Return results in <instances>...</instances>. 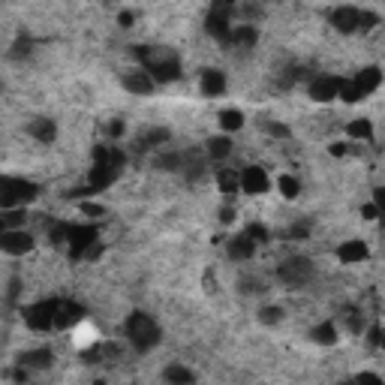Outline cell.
<instances>
[{"mask_svg":"<svg viewBox=\"0 0 385 385\" xmlns=\"http://www.w3.org/2000/svg\"><path fill=\"white\" fill-rule=\"evenodd\" d=\"M124 335H126V343H130L136 352H151L153 346L160 343L163 331H160L157 322H153V316H148V313H142V310H136V313L126 316Z\"/></svg>","mask_w":385,"mask_h":385,"instance_id":"6da1fadb","label":"cell"},{"mask_svg":"<svg viewBox=\"0 0 385 385\" xmlns=\"http://www.w3.org/2000/svg\"><path fill=\"white\" fill-rule=\"evenodd\" d=\"M36 196H40V187L28 181V178H12V175L0 178V205H4V211L24 208V205L33 202Z\"/></svg>","mask_w":385,"mask_h":385,"instance_id":"7a4b0ae2","label":"cell"},{"mask_svg":"<svg viewBox=\"0 0 385 385\" xmlns=\"http://www.w3.org/2000/svg\"><path fill=\"white\" fill-rule=\"evenodd\" d=\"M313 259H307V256H289L277 265V277L280 283L289 286V289H304L307 283L313 280Z\"/></svg>","mask_w":385,"mask_h":385,"instance_id":"3957f363","label":"cell"},{"mask_svg":"<svg viewBox=\"0 0 385 385\" xmlns=\"http://www.w3.org/2000/svg\"><path fill=\"white\" fill-rule=\"evenodd\" d=\"M58 307L60 301H36L31 307H24V325L31 331H48V328H58Z\"/></svg>","mask_w":385,"mask_h":385,"instance_id":"277c9868","label":"cell"},{"mask_svg":"<svg viewBox=\"0 0 385 385\" xmlns=\"http://www.w3.org/2000/svg\"><path fill=\"white\" fill-rule=\"evenodd\" d=\"M99 238H97V229L94 226H82V223H70L67 229V247L72 259H85L87 247H94Z\"/></svg>","mask_w":385,"mask_h":385,"instance_id":"5b68a950","label":"cell"},{"mask_svg":"<svg viewBox=\"0 0 385 385\" xmlns=\"http://www.w3.org/2000/svg\"><path fill=\"white\" fill-rule=\"evenodd\" d=\"M268 190H271V178H268L262 166L241 169V192H247V196H265Z\"/></svg>","mask_w":385,"mask_h":385,"instance_id":"8992f818","label":"cell"},{"mask_svg":"<svg viewBox=\"0 0 385 385\" xmlns=\"http://www.w3.org/2000/svg\"><path fill=\"white\" fill-rule=\"evenodd\" d=\"M340 85H343V79H337V75H316L310 87H307V94L316 102H331L340 97Z\"/></svg>","mask_w":385,"mask_h":385,"instance_id":"52a82bcc","label":"cell"},{"mask_svg":"<svg viewBox=\"0 0 385 385\" xmlns=\"http://www.w3.org/2000/svg\"><path fill=\"white\" fill-rule=\"evenodd\" d=\"M118 175H121L118 166H112V163H94L91 172H87V187H91V192L97 196L99 190H106V187H112L114 181H118Z\"/></svg>","mask_w":385,"mask_h":385,"instance_id":"ba28073f","label":"cell"},{"mask_svg":"<svg viewBox=\"0 0 385 385\" xmlns=\"http://www.w3.org/2000/svg\"><path fill=\"white\" fill-rule=\"evenodd\" d=\"M33 235L24 232V229H16V232H4L0 235V250H4L6 256H24L33 250Z\"/></svg>","mask_w":385,"mask_h":385,"instance_id":"9c48e42d","label":"cell"},{"mask_svg":"<svg viewBox=\"0 0 385 385\" xmlns=\"http://www.w3.org/2000/svg\"><path fill=\"white\" fill-rule=\"evenodd\" d=\"M331 24H335L340 33L362 31V9L358 6H337L335 12H331Z\"/></svg>","mask_w":385,"mask_h":385,"instance_id":"30bf717a","label":"cell"},{"mask_svg":"<svg viewBox=\"0 0 385 385\" xmlns=\"http://www.w3.org/2000/svg\"><path fill=\"white\" fill-rule=\"evenodd\" d=\"M367 256H370V250H367V244L362 238H349V241H343L337 247V259L343 265H362Z\"/></svg>","mask_w":385,"mask_h":385,"instance_id":"8fae6325","label":"cell"},{"mask_svg":"<svg viewBox=\"0 0 385 385\" xmlns=\"http://www.w3.org/2000/svg\"><path fill=\"white\" fill-rule=\"evenodd\" d=\"M85 322V307L75 301H60L58 307V328L60 331H72Z\"/></svg>","mask_w":385,"mask_h":385,"instance_id":"7c38bea8","label":"cell"},{"mask_svg":"<svg viewBox=\"0 0 385 385\" xmlns=\"http://www.w3.org/2000/svg\"><path fill=\"white\" fill-rule=\"evenodd\" d=\"M226 253H229V259H232V262H247V259H253V256H256V241L247 232H241L235 238H229Z\"/></svg>","mask_w":385,"mask_h":385,"instance_id":"4fadbf2b","label":"cell"},{"mask_svg":"<svg viewBox=\"0 0 385 385\" xmlns=\"http://www.w3.org/2000/svg\"><path fill=\"white\" fill-rule=\"evenodd\" d=\"M124 87L136 97H148L153 87H157V82H153L145 70H130V72H124Z\"/></svg>","mask_w":385,"mask_h":385,"instance_id":"5bb4252c","label":"cell"},{"mask_svg":"<svg viewBox=\"0 0 385 385\" xmlns=\"http://www.w3.org/2000/svg\"><path fill=\"white\" fill-rule=\"evenodd\" d=\"M51 362H55V352H51L48 346L28 349L18 355V367H24V370H45V367H51Z\"/></svg>","mask_w":385,"mask_h":385,"instance_id":"9a60e30c","label":"cell"},{"mask_svg":"<svg viewBox=\"0 0 385 385\" xmlns=\"http://www.w3.org/2000/svg\"><path fill=\"white\" fill-rule=\"evenodd\" d=\"M199 87L205 97H223L226 94V72L220 70H205L202 79H199Z\"/></svg>","mask_w":385,"mask_h":385,"instance_id":"2e32d148","label":"cell"},{"mask_svg":"<svg viewBox=\"0 0 385 385\" xmlns=\"http://www.w3.org/2000/svg\"><path fill=\"white\" fill-rule=\"evenodd\" d=\"M169 139H172V133L166 130V126H151V130H145L142 136L136 139V151H153V148L166 145Z\"/></svg>","mask_w":385,"mask_h":385,"instance_id":"e0dca14e","label":"cell"},{"mask_svg":"<svg viewBox=\"0 0 385 385\" xmlns=\"http://www.w3.org/2000/svg\"><path fill=\"white\" fill-rule=\"evenodd\" d=\"M28 133H31L40 145H51V142L58 139V124L48 121V118H36V121L28 124Z\"/></svg>","mask_w":385,"mask_h":385,"instance_id":"ac0fdd59","label":"cell"},{"mask_svg":"<svg viewBox=\"0 0 385 385\" xmlns=\"http://www.w3.org/2000/svg\"><path fill=\"white\" fill-rule=\"evenodd\" d=\"M259 43V31L253 24H235L232 28V36H229V45L232 48H253Z\"/></svg>","mask_w":385,"mask_h":385,"instance_id":"d6986e66","label":"cell"},{"mask_svg":"<svg viewBox=\"0 0 385 385\" xmlns=\"http://www.w3.org/2000/svg\"><path fill=\"white\" fill-rule=\"evenodd\" d=\"M337 335H340V328H337V322H331V319H328V322H319V325L310 328V340L319 343V346H335Z\"/></svg>","mask_w":385,"mask_h":385,"instance_id":"ffe728a7","label":"cell"},{"mask_svg":"<svg viewBox=\"0 0 385 385\" xmlns=\"http://www.w3.org/2000/svg\"><path fill=\"white\" fill-rule=\"evenodd\" d=\"M163 379L169 385H196V376H192V370L184 367V364H169L163 370Z\"/></svg>","mask_w":385,"mask_h":385,"instance_id":"44dd1931","label":"cell"},{"mask_svg":"<svg viewBox=\"0 0 385 385\" xmlns=\"http://www.w3.org/2000/svg\"><path fill=\"white\" fill-rule=\"evenodd\" d=\"M346 136L355 139V142H370V139H374V124L367 118H355L346 124Z\"/></svg>","mask_w":385,"mask_h":385,"instance_id":"7402d4cb","label":"cell"},{"mask_svg":"<svg viewBox=\"0 0 385 385\" xmlns=\"http://www.w3.org/2000/svg\"><path fill=\"white\" fill-rule=\"evenodd\" d=\"M205 153H208L211 160H226L229 153H232V139H229V136H214V139H208V145H205Z\"/></svg>","mask_w":385,"mask_h":385,"instance_id":"603a6c76","label":"cell"},{"mask_svg":"<svg viewBox=\"0 0 385 385\" xmlns=\"http://www.w3.org/2000/svg\"><path fill=\"white\" fill-rule=\"evenodd\" d=\"M217 124H220V130L235 133V130H241V126H244V114L238 109H223L220 118H217Z\"/></svg>","mask_w":385,"mask_h":385,"instance_id":"cb8c5ba5","label":"cell"},{"mask_svg":"<svg viewBox=\"0 0 385 385\" xmlns=\"http://www.w3.org/2000/svg\"><path fill=\"white\" fill-rule=\"evenodd\" d=\"M97 328H91V325H79V328H72V340H75V346L79 349H87V346H97Z\"/></svg>","mask_w":385,"mask_h":385,"instance_id":"d4e9b609","label":"cell"},{"mask_svg":"<svg viewBox=\"0 0 385 385\" xmlns=\"http://www.w3.org/2000/svg\"><path fill=\"white\" fill-rule=\"evenodd\" d=\"M24 220H28V211H24V208H9V211H4V232H16V229H24Z\"/></svg>","mask_w":385,"mask_h":385,"instance_id":"484cf974","label":"cell"},{"mask_svg":"<svg viewBox=\"0 0 385 385\" xmlns=\"http://www.w3.org/2000/svg\"><path fill=\"white\" fill-rule=\"evenodd\" d=\"M277 187H280V192H283L286 199H298V192H301L298 178H292V175H283V178H280Z\"/></svg>","mask_w":385,"mask_h":385,"instance_id":"4316f807","label":"cell"},{"mask_svg":"<svg viewBox=\"0 0 385 385\" xmlns=\"http://www.w3.org/2000/svg\"><path fill=\"white\" fill-rule=\"evenodd\" d=\"M259 319L265 325H277L280 319H283V310H280L277 304H268V307H262V310H259Z\"/></svg>","mask_w":385,"mask_h":385,"instance_id":"83f0119b","label":"cell"},{"mask_svg":"<svg viewBox=\"0 0 385 385\" xmlns=\"http://www.w3.org/2000/svg\"><path fill=\"white\" fill-rule=\"evenodd\" d=\"M244 232H247L256 244H268V238H271V232H268V229H265L262 223H250L247 229H244Z\"/></svg>","mask_w":385,"mask_h":385,"instance_id":"f1b7e54d","label":"cell"},{"mask_svg":"<svg viewBox=\"0 0 385 385\" xmlns=\"http://www.w3.org/2000/svg\"><path fill=\"white\" fill-rule=\"evenodd\" d=\"M355 385H385V379L374 370H362V374H355Z\"/></svg>","mask_w":385,"mask_h":385,"instance_id":"f546056e","label":"cell"},{"mask_svg":"<svg viewBox=\"0 0 385 385\" xmlns=\"http://www.w3.org/2000/svg\"><path fill=\"white\" fill-rule=\"evenodd\" d=\"M82 214H87V217H94V220H97V217L106 214V208H102L99 202H82Z\"/></svg>","mask_w":385,"mask_h":385,"instance_id":"4dcf8cb0","label":"cell"},{"mask_svg":"<svg viewBox=\"0 0 385 385\" xmlns=\"http://www.w3.org/2000/svg\"><path fill=\"white\" fill-rule=\"evenodd\" d=\"M268 133H271L274 139H289V126H286V124L271 121V124H268Z\"/></svg>","mask_w":385,"mask_h":385,"instance_id":"1f68e13d","label":"cell"},{"mask_svg":"<svg viewBox=\"0 0 385 385\" xmlns=\"http://www.w3.org/2000/svg\"><path fill=\"white\" fill-rule=\"evenodd\" d=\"M367 337H370V343H376L379 349H385V328H370Z\"/></svg>","mask_w":385,"mask_h":385,"instance_id":"d6a6232c","label":"cell"},{"mask_svg":"<svg viewBox=\"0 0 385 385\" xmlns=\"http://www.w3.org/2000/svg\"><path fill=\"white\" fill-rule=\"evenodd\" d=\"M374 205L379 208V217H382V223H385V187H379V190L374 192Z\"/></svg>","mask_w":385,"mask_h":385,"instance_id":"836d02e7","label":"cell"},{"mask_svg":"<svg viewBox=\"0 0 385 385\" xmlns=\"http://www.w3.org/2000/svg\"><path fill=\"white\" fill-rule=\"evenodd\" d=\"M362 217H364V220H379V208L370 202V205H364V208H362Z\"/></svg>","mask_w":385,"mask_h":385,"instance_id":"e575fe53","label":"cell"},{"mask_svg":"<svg viewBox=\"0 0 385 385\" xmlns=\"http://www.w3.org/2000/svg\"><path fill=\"white\" fill-rule=\"evenodd\" d=\"M124 130H126V124H124V121H112V124H109V136H112V139L124 136Z\"/></svg>","mask_w":385,"mask_h":385,"instance_id":"d590c367","label":"cell"},{"mask_svg":"<svg viewBox=\"0 0 385 385\" xmlns=\"http://www.w3.org/2000/svg\"><path fill=\"white\" fill-rule=\"evenodd\" d=\"M133 21H136V16H133V12H121V16H118V24H121V28H133Z\"/></svg>","mask_w":385,"mask_h":385,"instance_id":"8d00e7d4","label":"cell"},{"mask_svg":"<svg viewBox=\"0 0 385 385\" xmlns=\"http://www.w3.org/2000/svg\"><path fill=\"white\" fill-rule=\"evenodd\" d=\"M235 220V208H232V205H226V208L220 211V223H232Z\"/></svg>","mask_w":385,"mask_h":385,"instance_id":"74e56055","label":"cell"},{"mask_svg":"<svg viewBox=\"0 0 385 385\" xmlns=\"http://www.w3.org/2000/svg\"><path fill=\"white\" fill-rule=\"evenodd\" d=\"M328 151H331V153H335V157H343V153H346V151H349V148H346V142H337V145H331Z\"/></svg>","mask_w":385,"mask_h":385,"instance_id":"f35d334b","label":"cell"},{"mask_svg":"<svg viewBox=\"0 0 385 385\" xmlns=\"http://www.w3.org/2000/svg\"><path fill=\"white\" fill-rule=\"evenodd\" d=\"M337 385H355V379H343V382H337Z\"/></svg>","mask_w":385,"mask_h":385,"instance_id":"ab89813d","label":"cell"}]
</instances>
